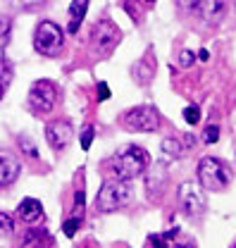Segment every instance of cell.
Instances as JSON below:
<instances>
[{"label": "cell", "mask_w": 236, "mask_h": 248, "mask_svg": "<svg viewBox=\"0 0 236 248\" xmlns=\"http://www.w3.org/2000/svg\"><path fill=\"white\" fill-rule=\"evenodd\" d=\"M17 10H24V12H33V10H38V7H43L46 5V0H10Z\"/></svg>", "instance_id": "ac0fdd59"}, {"label": "cell", "mask_w": 236, "mask_h": 248, "mask_svg": "<svg viewBox=\"0 0 236 248\" xmlns=\"http://www.w3.org/2000/svg\"><path fill=\"white\" fill-rule=\"evenodd\" d=\"M160 148H162V153L170 155V157H181L184 155V143L179 139H165L160 143Z\"/></svg>", "instance_id": "2e32d148"}, {"label": "cell", "mask_w": 236, "mask_h": 248, "mask_svg": "<svg viewBox=\"0 0 236 248\" xmlns=\"http://www.w3.org/2000/svg\"><path fill=\"white\" fill-rule=\"evenodd\" d=\"M19 160L10 151H0V188L15 184L17 177H19Z\"/></svg>", "instance_id": "30bf717a"}, {"label": "cell", "mask_w": 236, "mask_h": 248, "mask_svg": "<svg viewBox=\"0 0 236 248\" xmlns=\"http://www.w3.org/2000/svg\"><path fill=\"white\" fill-rule=\"evenodd\" d=\"M232 248H236V244H234V246H232Z\"/></svg>", "instance_id": "d6a6232c"}, {"label": "cell", "mask_w": 236, "mask_h": 248, "mask_svg": "<svg viewBox=\"0 0 236 248\" xmlns=\"http://www.w3.org/2000/svg\"><path fill=\"white\" fill-rule=\"evenodd\" d=\"M50 246V234L46 229H29L24 241H22V248H48Z\"/></svg>", "instance_id": "5bb4252c"}, {"label": "cell", "mask_w": 236, "mask_h": 248, "mask_svg": "<svg viewBox=\"0 0 236 248\" xmlns=\"http://www.w3.org/2000/svg\"><path fill=\"white\" fill-rule=\"evenodd\" d=\"M184 120L189 124H198L201 122V108H198V105H189V108L184 110Z\"/></svg>", "instance_id": "44dd1931"}, {"label": "cell", "mask_w": 236, "mask_h": 248, "mask_svg": "<svg viewBox=\"0 0 236 248\" xmlns=\"http://www.w3.org/2000/svg\"><path fill=\"white\" fill-rule=\"evenodd\" d=\"M177 5L181 7V10H196V5H198V0H177Z\"/></svg>", "instance_id": "f1b7e54d"}, {"label": "cell", "mask_w": 236, "mask_h": 248, "mask_svg": "<svg viewBox=\"0 0 236 248\" xmlns=\"http://www.w3.org/2000/svg\"><path fill=\"white\" fill-rule=\"evenodd\" d=\"M15 232V219L7 213H0V236H10Z\"/></svg>", "instance_id": "d6986e66"}, {"label": "cell", "mask_w": 236, "mask_h": 248, "mask_svg": "<svg viewBox=\"0 0 236 248\" xmlns=\"http://www.w3.org/2000/svg\"><path fill=\"white\" fill-rule=\"evenodd\" d=\"M148 167H150V155L141 146H126V148L117 151L110 160V172L122 182L141 177Z\"/></svg>", "instance_id": "6da1fadb"}, {"label": "cell", "mask_w": 236, "mask_h": 248, "mask_svg": "<svg viewBox=\"0 0 236 248\" xmlns=\"http://www.w3.org/2000/svg\"><path fill=\"white\" fill-rule=\"evenodd\" d=\"M108 98H110V89L103 81V84H98V100H108Z\"/></svg>", "instance_id": "83f0119b"}, {"label": "cell", "mask_w": 236, "mask_h": 248, "mask_svg": "<svg viewBox=\"0 0 236 248\" xmlns=\"http://www.w3.org/2000/svg\"><path fill=\"white\" fill-rule=\"evenodd\" d=\"M10 81H12V64L7 62L5 53L0 50V98L5 95L7 86H10Z\"/></svg>", "instance_id": "9a60e30c"}, {"label": "cell", "mask_w": 236, "mask_h": 248, "mask_svg": "<svg viewBox=\"0 0 236 248\" xmlns=\"http://www.w3.org/2000/svg\"><path fill=\"white\" fill-rule=\"evenodd\" d=\"M196 174H198L201 186L205 191H212V193L224 191L229 186V182H232V177H234L232 170L217 157H203L198 162V167H196Z\"/></svg>", "instance_id": "7a4b0ae2"}, {"label": "cell", "mask_w": 236, "mask_h": 248, "mask_svg": "<svg viewBox=\"0 0 236 248\" xmlns=\"http://www.w3.org/2000/svg\"><path fill=\"white\" fill-rule=\"evenodd\" d=\"M198 58H201V60H207L210 55H207V50H201V53H198Z\"/></svg>", "instance_id": "4dcf8cb0"}, {"label": "cell", "mask_w": 236, "mask_h": 248, "mask_svg": "<svg viewBox=\"0 0 236 248\" xmlns=\"http://www.w3.org/2000/svg\"><path fill=\"white\" fill-rule=\"evenodd\" d=\"M10 38H12V22L7 17H0V50L10 43Z\"/></svg>", "instance_id": "e0dca14e"}, {"label": "cell", "mask_w": 236, "mask_h": 248, "mask_svg": "<svg viewBox=\"0 0 236 248\" xmlns=\"http://www.w3.org/2000/svg\"><path fill=\"white\" fill-rule=\"evenodd\" d=\"M150 248H170L167 246V239H162V236H150Z\"/></svg>", "instance_id": "4316f807"}, {"label": "cell", "mask_w": 236, "mask_h": 248, "mask_svg": "<svg viewBox=\"0 0 236 248\" xmlns=\"http://www.w3.org/2000/svg\"><path fill=\"white\" fill-rule=\"evenodd\" d=\"M172 248H198V246H196V241L191 236H179V239H174Z\"/></svg>", "instance_id": "d4e9b609"}, {"label": "cell", "mask_w": 236, "mask_h": 248, "mask_svg": "<svg viewBox=\"0 0 236 248\" xmlns=\"http://www.w3.org/2000/svg\"><path fill=\"white\" fill-rule=\"evenodd\" d=\"M193 60H196V55H193L191 50H181V55H179V64H181V67H191Z\"/></svg>", "instance_id": "484cf974"}, {"label": "cell", "mask_w": 236, "mask_h": 248, "mask_svg": "<svg viewBox=\"0 0 236 248\" xmlns=\"http://www.w3.org/2000/svg\"><path fill=\"white\" fill-rule=\"evenodd\" d=\"M129 201H131V186L117 179V182H108L98 191V203L95 205H98L100 213H115L119 208H124Z\"/></svg>", "instance_id": "5b68a950"}, {"label": "cell", "mask_w": 236, "mask_h": 248, "mask_svg": "<svg viewBox=\"0 0 236 248\" xmlns=\"http://www.w3.org/2000/svg\"><path fill=\"white\" fill-rule=\"evenodd\" d=\"M217 139H220V126L217 124H207L203 129V141L205 143H217Z\"/></svg>", "instance_id": "ffe728a7"}, {"label": "cell", "mask_w": 236, "mask_h": 248, "mask_svg": "<svg viewBox=\"0 0 236 248\" xmlns=\"http://www.w3.org/2000/svg\"><path fill=\"white\" fill-rule=\"evenodd\" d=\"M62 46H64V31L60 29L55 22H41L36 27L33 33V48L46 55V58H55L62 53Z\"/></svg>", "instance_id": "277c9868"}, {"label": "cell", "mask_w": 236, "mask_h": 248, "mask_svg": "<svg viewBox=\"0 0 236 248\" xmlns=\"http://www.w3.org/2000/svg\"><path fill=\"white\" fill-rule=\"evenodd\" d=\"M141 2H146V5H153V2H155V0H141Z\"/></svg>", "instance_id": "1f68e13d"}, {"label": "cell", "mask_w": 236, "mask_h": 248, "mask_svg": "<svg viewBox=\"0 0 236 248\" xmlns=\"http://www.w3.org/2000/svg\"><path fill=\"white\" fill-rule=\"evenodd\" d=\"M17 215H19V219H24L27 224H38L43 219V205L36 198H27V201L19 203Z\"/></svg>", "instance_id": "7c38bea8"}, {"label": "cell", "mask_w": 236, "mask_h": 248, "mask_svg": "<svg viewBox=\"0 0 236 248\" xmlns=\"http://www.w3.org/2000/svg\"><path fill=\"white\" fill-rule=\"evenodd\" d=\"M84 208V191H77V210Z\"/></svg>", "instance_id": "f546056e"}, {"label": "cell", "mask_w": 236, "mask_h": 248, "mask_svg": "<svg viewBox=\"0 0 236 248\" xmlns=\"http://www.w3.org/2000/svg\"><path fill=\"white\" fill-rule=\"evenodd\" d=\"M91 38H93V46H95V50H98L100 55H110V53L115 50V46L119 43V38H122V31H119L112 22L103 19V22H98V24L93 27Z\"/></svg>", "instance_id": "ba28073f"}, {"label": "cell", "mask_w": 236, "mask_h": 248, "mask_svg": "<svg viewBox=\"0 0 236 248\" xmlns=\"http://www.w3.org/2000/svg\"><path fill=\"white\" fill-rule=\"evenodd\" d=\"M160 124H162V117H160L157 108H153V105H136L122 115V126L126 131H134V134L157 131Z\"/></svg>", "instance_id": "3957f363"}, {"label": "cell", "mask_w": 236, "mask_h": 248, "mask_svg": "<svg viewBox=\"0 0 236 248\" xmlns=\"http://www.w3.org/2000/svg\"><path fill=\"white\" fill-rule=\"evenodd\" d=\"M19 148L24 151V155H29V157H33V160L38 157V151H36V143H33L31 139H22V141H19Z\"/></svg>", "instance_id": "603a6c76"}, {"label": "cell", "mask_w": 236, "mask_h": 248, "mask_svg": "<svg viewBox=\"0 0 236 248\" xmlns=\"http://www.w3.org/2000/svg\"><path fill=\"white\" fill-rule=\"evenodd\" d=\"M79 224H81V219H79V217H72V219H67V222H64V227H62V229H64V234H67V236H74V234H77V229H79Z\"/></svg>", "instance_id": "cb8c5ba5"}, {"label": "cell", "mask_w": 236, "mask_h": 248, "mask_svg": "<svg viewBox=\"0 0 236 248\" xmlns=\"http://www.w3.org/2000/svg\"><path fill=\"white\" fill-rule=\"evenodd\" d=\"M179 208L186 217H201L205 213L207 201L201 191V186L193 184V182H186V184L179 186Z\"/></svg>", "instance_id": "52a82bcc"}, {"label": "cell", "mask_w": 236, "mask_h": 248, "mask_svg": "<svg viewBox=\"0 0 236 248\" xmlns=\"http://www.w3.org/2000/svg\"><path fill=\"white\" fill-rule=\"evenodd\" d=\"M46 139L48 143L55 148V151H62L69 141H72V124L64 122V120H55L46 126Z\"/></svg>", "instance_id": "9c48e42d"}, {"label": "cell", "mask_w": 236, "mask_h": 248, "mask_svg": "<svg viewBox=\"0 0 236 248\" xmlns=\"http://www.w3.org/2000/svg\"><path fill=\"white\" fill-rule=\"evenodd\" d=\"M196 7L201 10V17L207 24H217V22H222V17L227 12V0H198Z\"/></svg>", "instance_id": "8fae6325"}, {"label": "cell", "mask_w": 236, "mask_h": 248, "mask_svg": "<svg viewBox=\"0 0 236 248\" xmlns=\"http://www.w3.org/2000/svg\"><path fill=\"white\" fill-rule=\"evenodd\" d=\"M55 103H58V86H55L53 81L41 79V81H36V84L31 86L29 108L36 112V115H46V112H50V110L55 108Z\"/></svg>", "instance_id": "8992f818"}, {"label": "cell", "mask_w": 236, "mask_h": 248, "mask_svg": "<svg viewBox=\"0 0 236 248\" xmlns=\"http://www.w3.org/2000/svg\"><path fill=\"white\" fill-rule=\"evenodd\" d=\"M93 136H95V129H93V124H86L84 126V131H81V148L84 151H89L91 143H93Z\"/></svg>", "instance_id": "7402d4cb"}, {"label": "cell", "mask_w": 236, "mask_h": 248, "mask_svg": "<svg viewBox=\"0 0 236 248\" xmlns=\"http://www.w3.org/2000/svg\"><path fill=\"white\" fill-rule=\"evenodd\" d=\"M86 7H89V0H72V5H69V27H67L69 33L79 31L84 17H86Z\"/></svg>", "instance_id": "4fadbf2b"}]
</instances>
